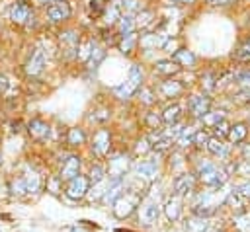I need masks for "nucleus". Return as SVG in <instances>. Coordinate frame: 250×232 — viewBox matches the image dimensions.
I'll return each mask as SVG.
<instances>
[{"label": "nucleus", "mask_w": 250, "mask_h": 232, "mask_svg": "<svg viewBox=\"0 0 250 232\" xmlns=\"http://www.w3.org/2000/svg\"><path fill=\"white\" fill-rule=\"evenodd\" d=\"M197 177H199V181H201L205 187L219 189V187H223V185L227 183L229 174H227L223 168H219L217 164H213V162H209V160H201V162L197 164Z\"/></svg>", "instance_id": "1"}, {"label": "nucleus", "mask_w": 250, "mask_h": 232, "mask_svg": "<svg viewBox=\"0 0 250 232\" xmlns=\"http://www.w3.org/2000/svg\"><path fill=\"white\" fill-rule=\"evenodd\" d=\"M139 201H141L139 191H135V189L123 191V193L113 201V214H115L117 218H127V216H131V214L137 211Z\"/></svg>", "instance_id": "2"}, {"label": "nucleus", "mask_w": 250, "mask_h": 232, "mask_svg": "<svg viewBox=\"0 0 250 232\" xmlns=\"http://www.w3.org/2000/svg\"><path fill=\"white\" fill-rule=\"evenodd\" d=\"M39 187H41V179L35 172H25V174L14 177L10 183V191L14 195H29V193L39 191Z\"/></svg>", "instance_id": "3"}, {"label": "nucleus", "mask_w": 250, "mask_h": 232, "mask_svg": "<svg viewBox=\"0 0 250 232\" xmlns=\"http://www.w3.org/2000/svg\"><path fill=\"white\" fill-rule=\"evenodd\" d=\"M141 82H143V70H141L139 66H131L127 82L121 84V86H117V88H113V92H115L117 97L127 99V97H131V96L141 88Z\"/></svg>", "instance_id": "4"}, {"label": "nucleus", "mask_w": 250, "mask_h": 232, "mask_svg": "<svg viewBox=\"0 0 250 232\" xmlns=\"http://www.w3.org/2000/svg\"><path fill=\"white\" fill-rule=\"evenodd\" d=\"M88 187H90V179H88L86 175H76L74 179L66 181V189H64V193H66L68 199L80 201V199H84V197L88 195V191H90Z\"/></svg>", "instance_id": "5"}, {"label": "nucleus", "mask_w": 250, "mask_h": 232, "mask_svg": "<svg viewBox=\"0 0 250 232\" xmlns=\"http://www.w3.org/2000/svg\"><path fill=\"white\" fill-rule=\"evenodd\" d=\"M111 148V135L107 129H100L94 133L92 136V152L98 156V158H104Z\"/></svg>", "instance_id": "6"}, {"label": "nucleus", "mask_w": 250, "mask_h": 232, "mask_svg": "<svg viewBox=\"0 0 250 232\" xmlns=\"http://www.w3.org/2000/svg\"><path fill=\"white\" fill-rule=\"evenodd\" d=\"M193 189H195V177H193L191 174H180V175H176L174 181H172V191H174V195L180 197V199L186 197V195H189Z\"/></svg>", "instance_id": "7"}, {"label": "nucleus", "mask_w": 250, "mask_h": 232, "mask_svg": "<svg viewBox=\"0 0 250 232\" xmlns=\"http://www.w3.org/2000/svg\"><path fill=\"white\" fill-rule=\"evenodd\" d=\"M47 18H49V21H53V23L66 21V19L70 18V6H68V2H64V0H55V2L47 8Z\"/></svg>", "instance_id": "8"}, {"label": "nucleus", "mask_w": 250, "mask_h": 232, "mask_svg": "<svg viewBox=\"0 0 250 232\" xmlns=\"http://www.w3.org/2000/svg\"><path fill=\"white\" fill-rule=\"evenodd\" d=\"M76 175H80V156L70 154V156L62 162V166H61L59 179H61V181H70V179H74Z\"/></svg>", "instance_id": "9"}, {"label": "nucleus", "mask_w": 250, "mask_h": 232, "mask_svg": "<svg viewBox=\"0 0 250 232\" xmlns=\"http://www.w3.org/2000/svg\"><path fill=\"white\" fill-rule=\"evenodd\" d=\"M31 16H33L31 6L25 4V2H14L12 8H10V19H12L14 23H18V25L27 23Z\"/></svg>", "instance_id": "10"}, {"label": "nucleus", "mask_w": 250, "mask_h": 232, "mask_svg": "<svg viewBox=\"0 0 250 232\" xmlns=\"http://www.w3.org/2000/svg\"><path fill=\"white\" fill-rule=\"evenodd\" d=\"M158 214H160V205H158L156 201H152V199L145 201V203L141 205V209H139V218H141V222L146 224V226L152 224V222H156Z\"/></svg>", "instance_id": "11"}, {"label": "nucleus", "mask_w": 250, "mask_h": 232, "mask_svg": "<svg viewBox=\"0 0 250 232\" xmlns=\"http://www.w3.org/2000/svg\"><path fill=\"white\" fill-rule=\"evenodd\" d=\"M211 107V99L205 96H191L188 101V109L191 113V117H203Z\"/></svg>", "instance_id": "12"}, {"label": "nucleus", "mask_w": 250, "mask_h": 232, "mask_svg": "<svg viewBox=\"0 0 250 232\" xmlns=\"http://www.w3.org/2000/svg\"><path fill=\"white\" fill-rule=\"evenodd\" d=\"M59 43H61V49L64 51V55H74L78 51V45H80V37L78 33L74 31H62L59 35Z\"/></svg>", "instance_id": "13"}, {"label": "nucleus", "mask_w": 250, "mask_h": 232, "mask_svg": "<svg viewBox=\"0 0 250 232\" xmlns=\"http://www.w3.org/2000/svg\"><path fill=\"white\" fill-rule=\"evenodd\" d=\"M45 62H47V55H45V51L41 49V47H37L33 53H31V58H29V62H27V74H31V76H37L43 68H45Z\"/></svg>", "instance_id": "14"}, {"label": "nucleus", "mask_w": 250, "mask_h": 232, "mask_svg": "<svg viewBox=\"0 0 250 232\" xmlns=\"http://www.w3.org/2000/svg\"><path fill=\"white\" fill-rule=\"evenodd\" d=\"M125 191V187H123V177H109V181H107V187H105V193H104V203H111L113 205V201L121 195Z\"/></svg>", "instance_id": "15"}, {"label": "nucleus", "mask_w": 250, "mask_h": 232, "mask_svg": "<svg viewBox=\"0 0 250 232\" xmlns=\"http://www.w3.org/2000/svg\"><path fill=\"white\" fill-rule=\"evenodd\" d=\"M129 170V158L125 154H115L109 160V177H123Z\"/></svg>", "instance_id": "16"}, {"label": "nucleus", "mask_w": 250, "mask_h": 232, "mask_svg": "<svg viewBox=\"0 0 250 232\" xmlns=\"http://www.w3.org/2000/svg\"><path fill=\"white\" fill-rule=\"evenodd\" d=\"M135 174L143 181H152L156 177V162L154 160H141L135 166Z\"/></svg>", "instance_id": "17"}, {"label": "nucleus", "mask_w": 250, "mask_h": 232, "mask_svg": "<svg viewBox=\"0 0 250 232\" xmlns=\"http://www.w3.org/2000/svg\"><path fill=\"white\" fill-rule=\"evenodd\" d=\"M246 136H248V125L246 123H234V125H230V129H229V135H227V138L232 142V144H240V142H244L246 140Z\"/></svg>", "instance_id": "18"}, {"label": "nucleus", "mask_w": 250, "mask_h": 232, "mask_svg": "<svg viewBox=\"0 0 250 232\" xmlns=\"http://www.w3.org/2000/svg\"><path fill=\"white\" fill-rule=\"evenodd\" d=\"M27 129H29V135H31L35 140H45V138L49 136V133H51L49 125H47L45 121H41V119H33Z\"/></svg>", "instance_id": "19"}, {"label": "nucleus", "mask_w": 250, "mask_h": 232, "mask_svg": "<svg viewBox=\"0 0 250 232\" xmlns=\"http://www.w3.org/2000/svg\"><path fill=\"white\" fill-rule=\"evenodd\" d=\"M211 228V224H209V218H203V216H191V218H188L186 220V224H184V230L186 232H205V230H209Z\"/></svg>", "instance_id": "20"}, {"label": "nucleus", "mask_w": 250, "mask_h": 232, "mask_svg": "<svg viewBox=\"0 0 250 232\" xmlns=\"http://www.w3.org/2000/svg\"><path fill=\"white\" fill-rule=\"evenodd\" d=\"M164 213H166V216H168V220H178L180 218V213H182V199L180 197H176V195H172L168 201H166V205H164Z\"/></svg>", "instance_id": "21"}, {"label": "nucleus", "mask_w": 250, "mask_h": 232, "mask_svg": "<svg viewBox=\"0 0 250 232\" xmlns=\"http://www.w3.org/2000/svg\"><path fill=\"white\" fill-rule=\"evenodd\" d=\"M205 148H207L213 156H219V158L229 156V148H227V144H225L221 138H217V136H209V140H207Z\"/></svg>", "instance_id": "22"}, {"label": "nucleus", "mask_w": 250, "mask_h": 232, "mask_svg": "<svg viewBox=\"0 0 250 232\" xmlns=\"http://www.w3.org/2000/svg\"><path fill=\"white\" fill-rule=\"evenodd\" d=\"M172 60H174L176 64H182V66H193L195 55H193L191 51H188V49H178V51H174Z\"/></svg>", "instance_id": "23"}, {"label": "nucleus", "mask_w": 250, "mask_h": 232, "mask_svg": "<svg viewBox=\"0 0 250 232\" xmlns=\"http://www.w3.org/2000/svg\"><path fill=\"white\" fill-rule=\"evenodd\" d=\"M182 90H184V86L178 80H166V82L160 84V94L164 97H174V96L182 94Z\"/></svg>", "instance_id": "24"}, {"label": "nucleus", "mask_w": 250, "mask_h": 232, "mask_svg": "<svg viewBox=\"0 0 250 232\" xmlns=\"http://www.w3.org/2000/svg\"><path fill=\"white\" fill-rule=\"evenodd\" d=\"M84 140H86V135L82 129H78V127L68 129V133H66V144L68 146H80V144H84Z\"/></svg>", "instance_id": "25"}, {"label": "nucleus", "mask_w": 250, "mask_h": 232, "mask_svg": "<svg viewBox=\"0 0 250 232\" xmlns=\"http://www.w3.org/2000/svg\"><path fill=\"white\" fill-rule=\"evenodd\" d=\"M154 68H156V72H160V74L172 76V74H176V72L180 70V64H176L172 58H170V60H156Z\"/></svg>", "instance_id": "26"}, {"label": "nucleus", "mask_w": 250, "mask_h": 232, "mask_svg": "<svg viewBox=\"0 0 250 232\" xmlns=\"http://www.w3.org/2000/svg\"><path fill=\"white\" fill-rule=\"evenodd\" d=\"M180 111H182L180 103H172V105H168V107L164 109V113H162V121L168 123V125H174V123L180 119Z\"/></svg>", "instance_id": "27"}, {"label": "nucleus", "mask_w": 250, "mask_h": 232, "mask_svg": "<svg viewBox=\"0 0 250 232\" xmlns=\"http://www.w3.org/2000/svg\"><path fill=\"white\" fill-rule=\"evenodd\" d=\"M201 119H203V125H205V127L215 129L221 121H225V113H223V111H207Z\"/></svg>", "instance_id": "28"}, {"label": "nucleus", "mask_w": 250, "mask_h": 232, "mask_svg": "<svg viewBox=\"0 0 250 232\" xmlns=\"http://www.w3.org/2000/svg\"><path fill=\"white\" fill-rule=\"evenodd\" d=\"M234 226L238 232H250V211L234 214Z\"/></svg>", "instance_id": "29"}, {"label": "nucleus", "mask_w": 250, "mask_h": 232, "mask_svg": "<svg viewBox=\"0 0 250 232\" xmlns=\"http://www.w3.org/2000/svg\"><path fill=\"white\" fill-rule=\"evenodd\" d=\"M234 58H236V60H242V62L250 60V37H246V39L236 47V51H234Z\"/></svg>", "instance_id": "30"}, {"label": "nucleus", "mask_w": 250, "mask_h": 232, "mask_svg": "<svg viewBox=\"0 0 250 232\" xmlns=\"http://www.w3.org/2000/svg\"><path fill=\"white\" fill-rule=\"evenodd\" d=\"M133 27H135V19H133V16L127 14V16L119 18V31H121V37L133 33Z\"/></svg>", "instance_id": "31"}, {"label": "nucleus", "mask_w": 250, "mask_h": 232, "mask_svg": "<svg viewBox=\"0 0 250 232\" xmlns=\"http://www.w3.org/2000/svg\"><path fill=\"white\" fill-rule=\"evenodd\" d=\"M88 179H90V183H94V185H96V183H102V181L105 179V170H104L102 166H98V164L92 166V170H90V177H88Z\"/></svg>", "instance_id": "32"}, {"label": "nucleus", "mask_w": 250, "mask_h": 232, "mask_svg": "<svg viewBox=\"0 0 250 232\" xmlns=\"http://www.w3.org/2000/svg\"><path fill=\"white\" fill-rule=\"evenodd\" d=\"M105 0H90V4H88V8H90V14L92 16H100L104 10H105V4H104Z\"/></svg>", "instance_id": "33"}, {"label": "nucleus", "mask_w": 250, "mask_h": 232, "mask_svg": "<svg viewBox=\"0 0 250 232\" xmlns=\"http://www.w3.org/2000/svg\"><path fill=\"white\" fill-rule=\"evenodd\" d=\"M229 129H230V125H229V121L225 119V121H221L213 131H215L217 138H221V136H227V135H229Z\"/></svg>", "instance_id": "34"}, {"label": "nucleus", "mask_w": 250, "mask_h": 232, "mask_svg": "<svg viewBox=\"0 0 250 232\" xmlns=\"http://www.w3.org/2000/svg\"><path fill=\"white\" fill-rule=\"evenodd\" d=\"M207 140H209V136H207L205 131H201V129L195 131V135H193V144H195V146H205Z\"/></svg>", "instance_id": "35"}, {"label": "nucleus", "mask_w": 250, "mask_h": 232, "mask_svg": "<svg viewBox=\"0 0 250 232\" xmlns=\"http://www.w3.org/2000/svg\"><path fill=\"white\" fill-rule=\"evenodd\" d=\"M121 8L129 10V12H141V2L139 0H121Z\"/></svg>", "instance_id": "36"}, {"label": "nucleus", "mask_w": 250, "mask_h": 232, "mask_svg": "<svg viewBox=\"0 0 250 232\" xmlns=\"http://www.w3.org/2000/svg\"><path fill=\"white\" fill-rule=\"evenodd\" d=\"M234 189H236V191H238V193H240V195H242V197H244V199L250 203V179H248V181L238 183Z\"/></svg>", "instance_id": "37"}, {"label": "nucleus", "mask_w": 250, "mask_h": 232, "mask_svg": "<svg viewBox=\"0 0 250 232\" xmlns=\"http://www.w3.org/2000/svg\"><path fill=\"white\" fill-rule=\"evenodd\" d=\"M133 43H135V37H133V33H129V35H123V41H121V51H123V53H131V49H133Z\"/></svg>", "instance_id": "38"}, {"label": "nucleus", "mask_w": 250, "mask_h": 232, "mask_svg": "<svg viewBox=\"0 0 250 232\" xmlns=\"http://www.w3.org/2000/svg\"><path fill=\"white\" fill-rule=\"evenodd\" d=\"M236 82L242 86V88H250V70H244L236 76Z\"/></svg>", "instance_id": "39"}, {"label": "nucleus", "mask_w": 250, "mask_h": 232, "mask_svg": "<svg viewBox=\"0 0 250 232\" xmlns=\"http://www.w3.org/2000/svg\"><path fill=\"white\" fill-rule=\"evenodd\" d=\"M104 55H105V53H104L102 49H98V47H94V51H92V55H90V60L94 62V66H96V64H100V60L104 58Z\"/></svg>", "instance_id": "40"}, {"label": "nucleus", "mask_w": 250, "mask_h": 232, "mask_svg": "<svg viewBox=\"0 0 250 232\" xmlns=\"http://www.w3.org/2000/svg\"><path fill=\"white\" fill-rule=\"evenodd\" d=\"M234 0H207V4L211 6H230Z\"/></svg>", "instance_id": "41"}, {"label": "nucleus", "mask_w": 250, "mask_h": 232, "mask_svg": "<svg viewBox=\"0 0 250 232\" xmlns=\"http://www.w3.org/2000/svg\"><path fill=\"white\" fill-rule=\"evenodd\" d=\"M141 96H143V101H145V103H152V101H154V99H152V96H150V92H148V90H145V88L141 90Z\"/></svg>", "instance_id": "42"}, {"label": "nucleus", "mask_w": 250, "mask_h": 232, "mask_svg": "<svg viewBox=\"0 0 250 232\" xmlns=\"http://www.w3.org/2000/svg\"><path fill=\"white\" fill-rule=\"evenodd\" d=\"M242 158H244V162H250V142L242 144Z\"/></svg>", "instance_id": "43"}, {"label": "nucleus", "mask_w": 250, "mask_h": 232, "mask_svg": "<svg viewBox=\"0 0 250 232\" xmlns=\"http://www.w3.org/2000/svg\"><path fill=\"white\" fill-rule=\"evenodd\" d=\"M172 2H184V4H188V2H195V0H172Z\"/></svg>", "instance_id": "44"}, {"label": "nucleus", "mask_w": 250, "mask_h": 232, "mask_svg": "<svg viewBox=\"0 0 250 232\" xmlns=\"http://www.w3.org/2000/svg\"><path fill=\"white\" fill-rule=\"evenodd\" d=\"M205 232H223V230H219V228H209V230H205Z\"/></svg>", "instance_id": "45"}, {"label": "nucleus", "mask_w": 250, "mask_h": 232, "mask_svg": "<svg viewBox=\"0 0 250 232\" xmlns=\"http://www.w3.org/2000/svg\"><path fill=\"white\" fill-rule=\"evenodd\" d=\"M0 164H2V156H0Z\"/></svg>", "instance_id": "46"}, {"label": "nucleus", "mask_w": 250, "mask_h": 232, "mask_svg": "<svg viewBox=\"0 0 250 232\" xmlns=\"http://www.w3.org/2000/svg\"><path fill=\"white\" fill-rule=\"evenodd\" d=\"M248 103H250V97H248Z\"/></svg>", "instance_id": "47"}, {"label": "nucleus", "mask_w": 250, "mask_h": 232, "mask_svg": "<svg viewBox=\"0 0 250 232\" xmlns=\"http://www.w3.org/2000/svg\"><path fill=\"white\" fill-rule=\"evenodd\" d=\"M39 2H41V0H39Z\"/></svg>", "instance_id": "48"}]
</instances>
